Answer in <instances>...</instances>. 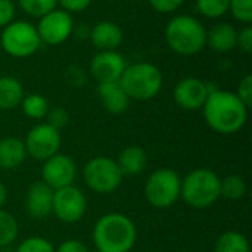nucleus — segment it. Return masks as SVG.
<instances>
[{
	"mask_svg": "<svg viewBox=\"0 0 252 252\" xmlns=\"http://www.w3.org/2000/svg\"><path fill=\"white\" fill-rule=\"evenodd\" d=\"M202 111L207 124L220 134L238 133L248 120V108L236 93L221 89H216L208 94Z\"/></svg>",
	"mask_w": 252,
	"mask_h": 252,
	"instance_id": "nucleus-1",
	"label": "nucleus"
},
{
	"mask_svg": "<svg viewBox=\"0 0 252 252\" xmlns=\"http://www.w3.org/2000/svg\"><path fill=\"white\" fill-rule=\"evenodd\" d=\"M92 238L96 251L130 252L137 239V229L126 214L108 213L96 221Z\"/></svg>",
	"mask_w": 252,
	"mask_h": 252,
	"instance_id": "nucleus-2",
	"label": "nucleus"
},
{
	"mask_svg": "<svg viewBox=\"0 0 252 252\" xmlns=\"http://www.w3.org/2000/svg\"><path fill=\"white\" fill-rule=\"evenodd\" d=\"M164 34L170 49L183 56L196 55L207 44L205 27L190 15H177L170 19Z\"/></svg>",
	"mask_w": 252,
	"mask_h": 252,
	"instance_id": "nucleus-3",
	"label": "nucleus"
},
{
	"mask_svg": "<svg viewBox=\"0 0 252 252\" xmlns=\"http://www.w3.org/2000/svg\"><path fill=\"white\" fill-rule=\"evenodd\" d=\"M120 84L130 99L134 100H151L162 89L164 77L161 69L151 62H137L127 65Z\"/></svg>",
	"mask_w": 252,
	"mask_h": 252,
	"instance_id": "nucleus-4",
	"label": "nucleus"
},
{
	"mask_svg": "<svg viewBox=\"0 0 252 252\" xmlns=\"http://www.w3.org/2000/svg\"><path fill=\"white\" fill-rule=\"evenodd\" d=\"M220 180L221 179L213 170L196 168L182 180L180 196L190 208H210L221 198Z\"/></svg>",
	"mask_w": 252,
	"mask_h": 252,
	"instance_id": "nucleus-5",
	"label": "nucleus"
},
{
	"mask_svg": "<svg viewBox=\"0 0 252 252\" xmlns=\"http://www.w3.org/2000/svg\"><path fill=\"white\" fill-rule=\"evenodd\" d=\"M40 44L37 28L25 21H13L0 32V49L18 59L32 56L40 49Z\"/></svg>",
	"mask_w": 252,
	"mask_h": 252,
	"instance_id": "nucleus-6",
	"label": "nucleus"
},
{
	"mask_svg": "<svg viewBox=\"0 0 252 252\" xmlns=\"http://www.w3.org/2000/svg\"><path fill=\"white\" fill-rule=\"evenodd\" d=\"M182 179L171 168H159L154 171L145 185V196L148 202L158 210L173 207L180 198Z\"/></svg>",
	"mask_w": 252,
	"mask_h": 252,
	"instance_id": "nucleus-7",
	"label": "nucleus"
},
{
	"mask_svg": "<svg viewBox=\"0 0 252 252\" xmlns=\"http://www.w3.org/2000/svg\"><path fill=\"white\" fill-rule=\"evenodd\" d=\"M83 176L89 189L100 195L115 192L121 186L124 177L117 161L108 157L92 158L84 165Z\"/></svg>",
	"mask_w": 252,
	"mask_h": 252,
	"instance_id": "nucleus-8",
	"label": "nucleus"
},
{
	"mask_svg": "<svg viewBox=\"0 0 252 252\" xmlns=\"http://www.w3.org/2000/svg\"><path fill=\"white\" fill-rule=\"evenodd\" d=\"M61 143H62L61 131L47 123L34 126L27 133L24 140L27 155H30L35 161H43V162L59 152Z\"/></svg>",
	"mask_w": 252,
	"mask_h": 252,
	"instance_id": "nucleus-9",
	"label": "nucleus"
},
{
	"mask_svg": "<svg viewBox=\"0 0 252 252\" xmlns=\"http://www.w3.org/2000/svg\"><path fill=\"white\" fill-rule=\"evenodd\" d=\"M87 211L86 195L74 185L55 190L53 193V208L55 217L66 224L78 223Z\"/></svg>",
	"mask_w": 252,
	"mask_h": 252,
	"instance_id": "nucleus-10",
	"label": "nucleus"
},
{
	"mask_svg": "<svg viewBox=\"0 0 252 252\" xmlns=\"http://www.w3.org/2000/svg\"><path fill=\"white\" fill-rule=\"evenodd\" d=\"M41 43L49 46H58L66 41L74 31V21L71 13L62 9H53L40 18L35 27Z\"/></svg>",
	"mask_w": 252,
	"mask_h": 252,
	"instance_id": "nucleus-11",
	"label": "nucleus"
},
{
	"mask_svg": "<svg viewBox=\"0 0 252 252\" xmlns=\"http://www.w3.org/2000/svg\"><path fill=\"white\" fill-rule=\"evenodd\" d=\"M77 176V165L71 157L56 154L44 161L41 168V180L53 190L74 185Z\"/></svg>",
	"mask_w": 252,
	"mask_h": 252,
	"instance_id": "nucleus-12",
	"label": "nucleus"
},
{
	"mask_svg": "<svg viewBox=\"0 0 252 252\" xmlns=\"http://www.w3.org/2000/svg\"><path fill=\"white\" fill-rule=\"evenodd\" d=\"M210 94L208 83L196 77L182 78L173 92L174 102L179 108L185 111H198L202 109Z\"/></svg>",
	"mask_w": 252,
	"mask_h": 252,
	"instance_id": "nucleus-13",
	"label": "nucleus"
},
{
	"mask_svg": "<svg viewBox=\"0 0 252 252\" xmlns=\"http://www.w3.org/2000/svg\"><path fill=\"white\" fill-rule=\"evenodd\" d=\"M127 63L124 58L117 50L97 52L90 61V74L100 83H114L120 81Z\"/></svg>",
	"mask_w": 252,
	"mask_h": 252,
	"instance_id": "nucleus-14",
	"label": "nucleus"
},
{
	"mask_svg": "<svg viewBox=\"0 0 252 252\" xmlns=\"http://www.w3.org/2000/svg\"><path fill=\"white\" fill-rule=\"evenodd\" d=\"M53 193L55 190L49 188L43 180L34 182L27 190V198H25L27 213L35 220H43L49 217L53 208Z\"/></svg>",
	"mask_w": 252,
	"mask_h": 252,
	"instance_id": "nucleus-15",
	"label": "nucleus"
},
{
	"mask_svg": "<svg viewBox=\"0 0 252 252\" xmlns=\"http://www.w3.org/2000/svg\"><path fill=\"white\" fill-rule=\"evenodd\" d=\"M123 30L111 21H100L92 30L89 38L99 52L117 50L123 43Z\"/></svg>",
	"mask_w": 252,
	"mask_h": 252,
	"instance_id": "nucleus-16",
	"label": "nucleus"
},
{
	"mask_svg": "<svg viewBox=\"0 0 252 252\" xmlns=\"http://www.w3.org/2000/svg\"><path fill=\"white\" fill-rule=\"evenodd\" d=\"M97 96L102 100L103 108L114 115L124 114L130 106V97L121 87L120 81L97 84Z\"/></svg>",
	"mask_w": 252,
	"mask_h": 252,
	"instance_id": "nucleus-17",
	"label": "nucleus"
},
{
	"mask_svg": "<svg viewBox=\"0 0 252 252\" xmlns=\"http://www.w3.org/2000/svg\"><path fill=\"white\" fill-rule=\"evenodd\" d=\"M117 164L123 176H137L143 173L148 165V154L140 146H127L120 152Z\"/></svg>",
	"mask_w": 252,
	"mask_h": 252,
	"instance_id": "nucleus-18",
	"label": "nucleus"
},
{
	"mask_svg": "<svg viewBox=\"0 0 252 252\" xmlns=\"http://www.w3.org/2000/svg\"><path fill=\"white\" fill-rule=\"evenodd\" d=\"M27 151L24 142L16 137H4L0 140V168L15 170L24 164Z\"/></svg>",
	"mask_w": 252,
	"mask_h": 252,
	"instance_id": "nucleus-19",
	"label": "nucleus"
},
{
	"mask_svg": "<svg viewBox=\"0 0 252 252\" xmlns=\"http://www.w3.org/2000/svg\"><path fill=\"white\" fill-rule=\"evenodd\" d=\"M238 31L233 25L217 24L210 31H207V44L219 53L230 52L236 47Z\"/></svg>",
	"mask_w": 252,
	"mask_h": 252,
	"instance_id": "nucleus-20",
	"label": "nucleus"
},
{
	"mask_svg": "<svg viewBox=\"0 0 252 252\" xmlns=\"http://www.w3.org/2000/svg\"><path fill=\"white\" fill-rule=\"evenodd\" d=\"M24 87L21 81L12 75L0 77V109L12 111L21 105L24 99Z\"/></svg>",
	"mask_w": 252,
	"mask_h": 252,
	"instance_id": "nucleus-21",
	"label": "nucleus"
},
{
	"mask_svg": "<svg viewBox=\"0 0 252 252\" xmlns=\"http://www.w3.org/2000/svg\"><path fill=\"white\" fill-rule=\"evenodd\" d=\"M250 241L239 232H224L216 242L214 252H250Z\"/></svg>",
	"mask_w": 252,
	"mask_h": 252,
	"instance_id": "nucleus-22",
	"label": "nucleus"
},
{
	"mask_svg": "<svg viewBox=\"0 0 252 252\" xmlns=\"http://www.w3.org/2000/svg\"><path fill=\"white\" fill-rule=\"evenodd\" d=\"M22 108V112L32 118V120H43L46 118L50 106H49V102L44 96L38 94V93H31V94H27L24 96L21 105Z\"/></svg>",
	"mask_w": 252,
	"mask_h": 252,
	"instance_id": "nucleus-23",
	"label": "nucleus"
},
{
	"mask_svg": "<svg viewBox=\"0 0 252 252\" xmlns=\"http://www.w3.org/2000/svg\"><path fill=\"white\" fill-rule=\"evenodd\" d=\"M247 193V183L241 176H227L220 180V196L229 201L242 199Z\"/></svg>",
	"mask_w": 252,
	"mask_h": 252,
	"instance_id": "nucleus-24",
	"label": "nucleus"
},
{
	"mask_svg": "<svg viewBox=\"0 0 252 252\" xmlns=\"http://www.w3.org/2000/svg\"><path fill=\"white\" fill-rule=\"evenodd\" d=\"M16 236H18L16 219L10 213L0 210V248L12 245L16 241Z\"/></svg>",
	"mask_w": 252,
	"mask_h": 252,
	"instance_id": "nucleus-25",
	"label": "nucleus"
},
{
	"mask_svg": "<svg viewBox=\"0 0 252 252\" xmlns=\"http://www.w3.org/2000/svg\"><path fill=\"white\" fill-rule=\"evenodd\" d=\"M19 7L34 18H41L58 6V0H18Z\"/></svg>",
	"mask_w": 252,
	"mask_h": 252,
	"instance_id": "nucleus-26",
	"label": "nucleus"
},
{
	"mask_svg": "<svg viewBox=\"0 0 252 252\" xmlns=\"http://www.w3.org/2000/svg\"><path fill=\"white\" fill-rule=\"evenodd\" d=\"M230 0H196V7L199 13L207 18L216 19L229 12Z\"/></svg>",
	"mask_w": 252,
	"mask_h": 252,
	"instance_id": "nucleus-27",
	"label": "nucleus"
},
{
	"mask_svg": "<svg viewBox=\"0 0 252 252\" xmlns=\"http://www.w3.org/2000/svg\"><path fill=\"white\" fill-rule=\"evenodd\" d=\"M15 252H55V247L41 236H31L24 239L16 248Z\"/></svg>",
	"mask_w": 252,
	"mask_h": 252,
	"instance_id": "nucleus-28",
	"label": "nucleus"
},
{
	"mask_svg": "<svg viewBox=\"0 0 252 252\" xmlns=\"http://www.w3.org/2000/svg\"><path fill=\"white\" fill-rule=\"evenodd\" d=\"M229 10L238 21L247 25L252 22V0H230Z\"/></svg>",
	"mask_w": 252,
	"mask_h": 252,
	"instance_id": "nucleus-29",
	"label": "nucleus"
},
{
	"mask_svg": "<svg viewBox=\"0 0 252 252\" xmlns=\"http://www.w3.org/2000/svg\"><path fill=\"white\" fill-rule=\"evenodd\" d=\"M46 118H47V124H50L52 127H55L59 131H61V128L66 127L69 123V115H68L66 109L61 108V106L50 108Z\"/></svg>",
	"mask_w": 252,
	"mask_h": 252,
	"instance_id": "nucleus-30",
	"label": "nucleus"
},
{
	"mask_svg": "<svg viewBox=\"0 0 252 252\" xmlns=\"http://www.w3.org/2000/svg\"><path fill=\"white\" fill-rule=\"evenodd\" d=\"M236 96L244 102V105L250 109L252 105V75H245L236 90Z\"/></svg>",
	"mask_w": 252,
	"mask_h": 252,
	"instance_id": "nucleus-31",
	"label": "nucleus"
},
{
	"mask_svg": "<svg viewBox=\"0 0 252 252\" xmlns=\"http://www.w3.org/2000/svg\"><path fill=\"white\" fill-rule=\"evenodd\" d=\"M149 3L152 9L159 13H171L176 12L185 3V0H149Z\"/></svg>",
	"mask_w": 252,
	"mask_h": 252,
	"instance_id": "nucleus-32",
	"label": "nucleus"
},
{
	"mask_svg": "<svg viewBox=\"0 0 252 252\" xmlns=\"http://www.w3.org/2000/svg\"><path fill=\"white\" fill-rule=\"evenodd\" d=\"M65 80H66V83H68L69 86H72V87H80V86H83L84 81H86V74H84V71H83L80 66L71 65V66H68L66 71H65Z\"/></svg>",
	"mask_w": 252,
	"mask_h": 252,
	"instance_id": "nucleus-33",
	"label": "nucleus"
},
{
	"mask_svg": "<svg viewBox=\"0 0 252 252\" xmlns=\"http://www.w3.org/2000/svg\"><path fill=\"white\" fill-rule=\"evenodd\" d=\"M15 18V3L12 0H0V27H7Z\"/></svg>",
	"mask_w": 252,
	"mask_h": 252,
	"instance_id": "nucleus-34",
	"label": "nucleus"
},
{
	"mask_svg": "<svg viewBox=\"0 0 252 252\" xmlns=\"http://www.w3.org/2000/svg\"><path fill=\"white\" fill-rule=\"evenodd\" d=\"M236 46L244 52V53H252V27L247 25L238 32L236 38Z\"/></svg>",
	"mask_w": 252,
	"mask_h": 252,
	"instance_id": "nucleus-35",
	"label": "nucleus"
},
{
	"mask_svg": "<svg viewBox=\"0 0 252 252\" xmlns=\"http://www.w3.org/2000/svg\"><path fill=\"white\" fill-rule=\"evenodd\" d=\"M90 3L92 0H58V4H61L62 10L68 13H80L86 10Z\"/></svg>",
	"mask_w": 252,
	"mask_h": 252,
	"instance_id": "nucleus-36",
	"label": "nucleus"
},
{
	"mask_svg": "<svg viewBox=\"0 0 252 252\" xmlns=\"http://www.w3.org/2000/svg\"><path fill=\"white\" fill-rule=\"evenodd\" d=\"M55 252H90L89 248L81 242V241H77V239H68L65 242H62Z\"/></svg>",
	"mask_w": 252,
	"mask_h": 252,
	"instance_id": "nucleus-37",
	"label": "nucleus"
},
{
	"mask_svg": "<svg viewBox=\"0 0 252 252\" xmlns=\"http://www.w3.org/2000/svg\"><path fill=\"white\" fill-rule=\"evenodd\" d=\"M6 199H7V189H6V186L0 182V210H1V207L4 205Z\"/></svg>",
	"mask_w": 252,
	"mask_h": 252,
	"instance_id": "nucleus-38",
	"label": "nucleus"
},
{
	"mask_svg": "<svg viewBox=\"0 0 252 252\" xmlns=\"http://www.w3.org/2000/svg\"><path fill=\"white\" fill-rule=\"evenodd\" d=\"M0 252H15V248H12V245L3 247V248H0Z\"/></svg>",
	"mask_w": 252,
	"mask_h": 252,
	"instance_id": "nucleus-39",
	"label": "nucleus"
},
{
	"mask_svg": "<svg viewBox=\"0 0 252 252\" xmlns=\"http://www.w3.org/2000/svg\"><path fill=\"white\" fill-rule=\"evenodd\" d=\"M108 1H117V0H108Z\"/></svg>",
	"mask_w": 252,
	"mask_h": 252,
	"instance_id": "nucleus-40",
	"label": "nucleus"
},
{
	"mask_svg": "<svg viewBox=\"0 0 252 252\" xmlns=\"http://www.w3.org/2000/svg\"><path fill=\"white\" fill-rule=\"evenodd\" d=\"M96 252H100V251H96Z\"/></svg>",
	"mask_w": 252,
	"mask_h": 252,
	"instance_id": "nucleus-41",
	"label": "nucleus"
}]
</instances>
